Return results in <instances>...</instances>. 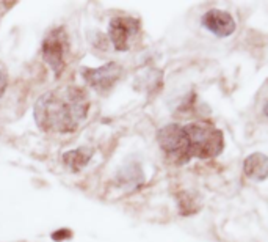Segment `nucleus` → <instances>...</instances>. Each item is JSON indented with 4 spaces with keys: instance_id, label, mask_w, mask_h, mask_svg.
Segmentation results:
<instances>
[{
    "instance_id": "7ed1b4c3",
    "label": "nucleus",
    "mask_w": 268,
    "mask_h": 242,
    "mask_svg": "<svg viewBox=\"0 0 268 242\" xmlns=\"http://www.w3.org/2000/svg\"><path fill=\"white\" fill-rule=\"evenodd\" d=\"M157 140L160 148L165 151L171 159L179 163H185L190 161L188 156V143L184 126L180 124H168L162 127L157 134Z\"/></svg>"
},
{
    "instance_id": "0eeeda50",
    "label": "nucleus",
    "mask_w": 268,
    "mask_h": 242,
    "mask_svg": "<svg viewBox=\"0 0 268 242\" xmlns=\"http://www.w3.org/2000/svg\"><path fill=\"white\" fill-rule=\"evenodd\" d=\"M202 25L220 38L231 37L235 32V21L229 13L213 8L202 16Z\"/></svg>"
},
{
    "instance_id": "20e7f679",
    "label": "nucleus",
    "mask_w": 268,
    "mask_h": 242,
    "mask_svg": "<svg viewBox=\"0 0 268 242\" xmlns=\"http://www.w3.org/2000/svg\"><path fill=\"white\" fill-rule=\"evenodd\" d=\"M69 50L67 37L63 27L54 29L42 41V58L52 68V71L58 76L65 69V58Z\"/></svg>"
},
{
    "instance_id": "f257e3e1",
    "label": "nucleus",
    "mask_w": 268,
    "mask_h": 242,
    "mask_svg": "<svg viewBox=\"0 0 268 242\" xmlns=\"http://www.w3.org/2000/svg\"><path fill=\"white\" fill-rule=\"evenodd\" d=\"M90 110V99L79 86L46 93L34 106L36 124L52 132H74Z\"/></svg>"
},
{
    "instance_id": "6e6552de",
    "label": "nucleus",
    "mask_w": 268,
    "mask_h": 242,
    "mask_svg": "<svg viewBox=\"0 0 268 242\" xmlns=\"http://www.w3.org/2000/svg\"><path fill=\"white\" fill-rule=\"evenodd\" d=\"M243 171L248 178L256 181H264L268 178V156L262 153H254L248 156L243 162Z\"/></svg>"
},
{
    "instance_id": "f8f14e48",
    "label": "nucleus",
    "mask_w": 268,
    "mask_h": 242,
    "mask_svg": "<svg viewBox=\"0 0 268 242\" xmlns=\"http://www.w3.org/2000/svg\"><path fill=\"white\" fill-rule=\"evenodd\" d=\"M264 115L268 117V101L265 102V106H264Z\"/></svg>"
},
{
    "instance_id": "9b49d317",
    "label": "nucleus",
    "mask_w": 268,
    "mask_h": 242,
    "mask_svg": "<svg viewBox=\"0 0 268 242\" xmlns=\"http://www.w3.org/2000/svg\"><path fill=\"white\" fill-rule=\"evenodd\" d=\"M6 85H8V76L5 71L0 69V96H2L3 91L6 90Z\"/></svg>"
},
{
    "instance_id": "9d476101",
    "label": "nucleus",
    "mask_w": 268,
    "mask_h": 242,
    "mask_svg": "<svg viewBox=\"0 0 268 242\" xmlns=\"http://www.w3.org/2000/svg\"><path fill=\"white\" fill-rule=\"evenodd\" d=\"M50 238L54 239L55 242H63V241H69L72 238V231L69 228H60L57 231H54L50 235Z\"/></svg>"
},
{
    "instance_id": "1a4fd4ad",
    "label": "nucleus",
    "mask_w": 268,
    "mask_h": 242,
    "mask_svg": "<svg viewBox=\"0 0 268 242\" xmlns=\"http://www.w3.org/2000/svg\"><path fill=\"white\" fill-rule=\"evenodd\" d=\"M94 150L88 148V146H82V148H77L72 151H67L63 154V162L71 168L72 171H79L82 170L86 163L90 162V159L93 158Z\"/></svg>"
},
{
    "instance_id": "423d86ee",
    "label": "nucleus",
    "mask_w": 268,
    "mask_h": 242,
    "mask_svg": "<svg viewBox=\"0 0 268 242\" xmlns=\"http://www.w3.org/2000/svg\"><path fill=\"white\" fill-rule=\"evenodd\" d=\"M140 30V21L135 17L116 16L110 21L108 35L116 50L124 52L131 47V38Z\"/></svg>"
},
{
    "instance_id": "f03ea898",
    "label": "nucleus",
    "mask_w": 268,
    "mask_h": 242,
    "mask_svg": "<svg viewBox=\"0 0 268 242\" xmlns=\"http://www.w3.org/2000/svg\"><path fill=\"white\" fill-rule=\"evenodd\" d=\"M188 143V156L200 159H212L223 151V132L209 123H190L184 126Z\"/></svg>"
},
{
    "instance_id": "39448f33",
    "label": "nucleus",
    "mask_w": 268,
    "mask_h": 242,
    "mask_svg": "<svg viewBox=\"0 0 268 242\" xmlns=\"http://www.w3.org/2000/svg\"><path fill=\"white\" fill-rule=\"evenodd\" d=\"M121 74H123V68L113 62L99 68H85L82 71L86 83L99 93H105L113 88V85L119 81Z\"/></svg>"
}]
</instances>
